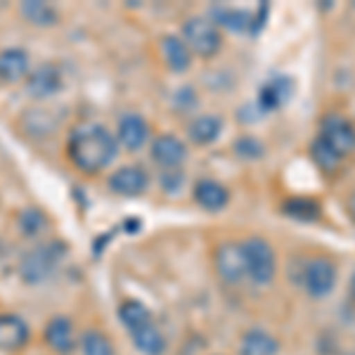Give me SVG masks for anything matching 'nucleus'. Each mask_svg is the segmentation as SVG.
Returning a JSON list of instances; mask_svg holds the SVG:
<instances>
[{
    "label": "nucleus",
    "mask_w": 355,
    "mask_h": 355,
    "mask_svg": "<svg viewBox=\"0 0 355 355\" xmlns=\"http://www.w3.org/2000/svg\"><path fill=\"white\" fill-rule=\"evenodd\" d=\"M69 162L83 173H100L119 154V140L102 123L83 121L73 125L67 140Z\"/></svg>",
    "instance_id": "1"
},
{
    "label": "nucleus",
    "mask_w": 355,
    "mask_h": 355,
    "mask_svg": "<svg viewBox=\"0 0 355 355\" xmlns=\"http://www.w3.org/2000/svg\"><path fill=\"white\" fill-rule=\"evenodd\" d=\"M67 249L62 242H48L41 244L36 249L26 251L24 259L19 263V275L21 279L28 284H38L43 279H48L55 272V268L60 266V261L64 259Z\"/></svg>",
    "instance_id": "2"
},
{
    "label": "nucleus",
    "mask_w": 355,
    "mask_h": 355,
    "mask_svg": "<svg viewBox=\"0 0 355 355\" xmlns=\"http://www.w3.org/2000/svg\"><path fill=\"white\" fill-rule=\"evenodd\" d=\"M180 38L185 41L187 48H190V53L204 57V60L218 55V50L223 45V36H220L218 26L209 19H202V17L187 19L185 24H182Z\"/></svg>",
    "instance_id": "3"
},
{
    "label": "nucleus",
    "mask_w": 355,
    "mask_h": 355,
    "mask_svg": "<svg viewBox=\"0 0 355 355\" xmlns=\"http://www.w3.org/2000/svg\"><path fill=\"white\" fill-rule=\"evenodd\" d=\"M244 251V270L256 284H268L275 277V251L272 246L261 237H249L242 244Z\"/></svg>",
    "instance_id": "4"
},
{
    "label": "nucleus",
    "mask_w": 355,
    "mask_h": 355,
    "mask_svg": "<svg viewBox=\"0 0 355 355\" xmlns=\"http://www.w3.org/2000/svg\"><path fill=\"white\" fill-rule=\"evenodd\" d=\"M320 140H324L334 152H339L343 159L355 150V128L348 119L339 116V114H329L322 119L320 125Z\"/></svg>",
    "instance_id": "5"
},
{
    "label": "nucleus",
    "mask_w": 355,
    "mask_h": 355,
    "mask_svg": "<svg viewBox=\"0 0 355 355\" xmlns=\"http://www.w3.org/2000/svg\"><path fill=\"white\" fill-rule=\"evenodd\" d=\"M336 284V266L329 259H313L306 263L303 268V287L315 299H322V296L331 294Z\"/></svg>",
    "instance_id": "6"
},
{
    "label": "nucleus",
    "mask_w": 355,
    "mask_h": 355,
    "mask_svg": "<svg viewBox=\"0 0 355 355\" xmlns=\"http://www.w3.org/2000/svg\"><path fill=\"white\" fill-rule=\"evenodd\" d=\"M214 263H216V272H218V277L223 279V282L234 284L246 275L242 244H234V242L220 244L218 249H216Z\"/></svg>",
    "instance_id": "7"
},
{
    "label": "nucleus",
    "mask_w": 355,
    "mask_h": 355,
    "mask_svg": "<svg viewBox=\"0 0 355 355\" xmlns=\"http://www.w3.org/2000/svg\"><path fill=\"white\" fill-rule=\"evenodd\" d=\"M147 173L140 168V166H121L110 175L107 185L114 194L119 197H137L147 190Z\"/></svg>",
    "instance_id": "8"
},
{
    "label": "nucleus",
    "mask_w": 355,
    "mask_h": 355,
    "mask_svg": "<svg viewBox=\"0 0 355 355\" xmlns=\"http://www.w3.org/2000/svg\"><path fill=\"white\" fill-rule=\"evenodd\" d=\"M62 88V73L60 69L53 64H41L36 67L26 76V90L36 100H45V97H53L60 93Z\"/></svg>",
    "instance_id": "9"
},
{
    "label": "nucleus",
    "mask_w": 355,
    "mask_h": 355,
    "mask_svg": "<svg viewBox=\"0 0 355 355\" xmlns=\"http://www.w3.org/2000/svg\"><path fill=\"white\" fill-rule=\"evenodd\" d=\"M152 159L162 168H178L187 159V147L175 135H159L152 142Z\"/></svg>",
    "instance_id": "10"
},
{
    "label": "nucleus",
    "mask_w": 355,
    "mask_h": 355,
    "mask_svg": "<svg viewBox=\"0 0 355 355\" xmlns=\"http://www.w3.org/2000/svg\"><path fill=\"white\" fill-rule=\"evenodd\" d=\"M150 137V123L140 116V114H125L119 121V130H116V140L121 142L125 150L135 152L140 150L142 145Z\"/></svg>",
    "instance_id": "11"
},
{
    "label": "nucleus",
    "mask_w": 355,
    "mask_h": 355,
    "mask_svg": "<svg viewBox=\"0 0 355 355\" xmlns=\"http://www.w3.org/2000/svg\"><path fill=\"white\" fill-rule=\"evenodd\" d=\"M28 341V324L19 315H0V351H19Z\"/></svg>",
    "instance_id": "12"
},
{
    "label": "nucleus",
    "mask_w": 355,
    "mask_h": 355,
    "mask_svg": "<svg viewBox=\"0 0 355 355\" xmlns=\"http://www.w3.org/2000/svg\"><path fill=\"white\" fill-rule=\"evenodd\" d=\"M45 343L53 348L55 353H71L76 341H73V324L69 318H53L45 324Z\"/></svg>",
    "instance_id": "13"
},
{
    "label": "nucleus",
    "mask_w": 355,
    "mask_h": 355,
    "mask_svg": "<svg viewBox=\"0 0 355 355\" xmlns=\"http://www.w3.org/2000/svg\"><path fill=\"white\" fill-rule=\"evenodd\" d=\"M28 73V53L21 48H5L0 53V83H17Z\"/></svg>",
    "instance_id": "14"
},
{
    "label": "nucleus",
    "mask_w": 355,
    "mask_h": 355,
    "mask_svg": "<svg viewBox=\"0 0 355 355\" xmlns=\"http://www.w3.org/2000/svg\"><path fill=\"white\" fill-rule=\"evenodd\" d=\"M194 202L206 211H220L230 202V192H227V187L223 182L206 178V180H199L194 185Z\"/></svg>",
    "instance_id": "15"
},
{
    "label": "nucleus",
    "mask_w": 355,
    "mask_h": 355,
    "mask_svg": "<svg viewBox=\"0 0 355 355\" xmlns=\"http://www.w3.org/2000/svg\"><path fill=\"white\" fill-rule=\"evenodd\" d=\"M162 55L171 71H187L192 64L190 48H187L185 41H182L180 36H175V33H168V36L162 38Z\"/></svg>",
    "instance_id": "16"
},
{
    "label": "nucleus",
    "mask_w": 355,
    "mask_h": 355,
    "mask_svg": "<svg viewBox=\"0 0 355 355\" xmlns=\"http://www.w3.org/2000/svg\"><path fill=\"white\" fill-rule=\"evenodd\" d=\"M291 95V81L287 76H272L270 81H266L259 90V105L266 112H272L277 107H282Z\"/></svg>",
    "instance_id": "17"
},
{
    "label": "nucleus",
    "mask_w": 355,
    "mask_h": 355,
    "mask_svg": "<svg viewBox=\"0 0 355 355\" xmlns=\"http://www.w3.org/2000/svg\"><path fill=\"white\" fill-rule=\"evenodd\" d=\"M279 343L266 329H249L239 343V355H277Z\"/></svg>",
    "instance_id": "18"
},
{
    "label": "nucleus",
    "mask_w": 355,
    "mask_h": 355,
    "mask_svg": "<svg viewBox=\"0 0 355 355\" xmlns=\"http://www.w3.org/2000/svg\"><path fill=\"white\" fill-rule=\"evenodd\" d=\"M223 130V121L214 114H204V116H197L190 123L187 133H190V140L197 142V145H211V142L218 140Z\"/></svg>",
    "instance_id": "19"
},
{
    "label": "nucleus",
    "mask_w": 355,
    "mask_h": 355,
    "mask_svg": "<svg viewBox=\"0 0 355 355\" xmlns=\"http://www.w3.org/2000/svg\"><path fill=\"white\" fill-rule=\"evenodd\" d=\"M130 336H133V343H135L137 351L145 353V355H162L166 351V339L154 322L130 331Z\"/></svg>",
    "instance_id": "20"
},
{
    "label": "nucleus",
    "mask_w": 355,
    "mask_h": 355,
    "mask_svg": "<svg viewBox=\"0 0 355 355\" xmlns=\"http://www.w3.org/2000/svg\"><path fill=\"white\" fill-rule=\"evenodd\" d=\"M119 320L128 331H135L145 324H152V313L140 301H123L119 306Z\"/></svg>",
    "instance_id": "21"
},
{
    "label": "nucleus",
    "mask_w": 355,
    "mask_h": 355,
    "mask_svg": "<svg viewBox=\"0 0 355 355\" xmlns=\"http://www.w3.org/2000/svg\"><path fill=\"white\" fill-rule=\"evenodd\" d=\"M21 15L28 24H36V26H53L57 24V12L53 5L43 3V0H26L21 3Z\"/></svg>",
    "instance_id": "22"
},
{
    "label": "nucleus",
    "mask_w": 355,
    "mask_h": 355,
    "mask_svg": "<svg viewBox=\"0 0 355 355\" xmlns=\"http://www.w3.org/2000/svg\"><path fill=\"white\" fill-rule=\"evenodd\" d=\"M282 214H287L289 218L296 220H315L320 218V204L306 197H294L282 204Z\"/></svg>",
    "instance_id": "23"
},
{
    "label": "nucleus",
    "mask_w": 355,
    "mask_h": 355,
    "mask_svg": "<svg viewBox=\"0 0 355 355\" xmlns=\"http://www.w3.org/2000/svg\"><path fill=\"white\" fill-rule=\"evenodd\" d=\"M81 351L83 355H114V346L105 331L88 329L81 336Z\"/></svg>",
    "instance_id": "24"
},
{
    "label": "nucleus",
    "mask_w": 355,
    "mask_h": 355,
    "mask_svg": "<svg viewBox=\"0 0 355 355\" xmlns=\"http://www.w3.org/2000/svg\"><path fill=\"white\" fill-rule=\"evenodd\" d=\"M311 152H313L315 164H318L320 168H324V171H334L336 166H339V164L343 162V157H341V154L331 150V147L327 145V142H324V140H320V137H315V140H313Z\"/></svg>",
    "instance_id": "25"
},
{
    "label": "nucleus",
    "mask_w": 355,
    "mask_h": 355,
    "mask_svg": "<svg viewBox=\"0 0 355 355\" xmlns=\"http://www.w3.org/2000/svg\"><path fill=\"white\" fill-rule=\"evenodd\" d=\"M19 227L26 237H36V234H41L48 227V216L41 209H26L19 216Z\"/></svg>",
    "instance_id": "26"
},
{
    "label": "nucleus",
    "mask_w": 355,
    "mask_h": 355,
    "mask_svg": "<svg viewBox=\"0 0 355 355\" xmlns=\"http://www.w3.org/2000/svg\"><path fill=\"white\" fill-rule=\"evenodd\" d=\"M218 24L232 28V31H242V28L249 26V15L242 12V10H230V8H218L214 10Z\"/></svg>",
    "instance_id": "27"
},
{
    "label": "nucleus",
    "mask_w": 355,
    "mask_h": 355,
    "mask_svg": "<svg viewBox=\"0 0 355 355\" xmlns=\"http://www.w3.org/2000/svg\"><path fill=\"white\" fill-rule=\"evenodd\" d=\"M234 152L244 159H259L263 157V145L259 140H254V137H242V140L234 142Z\"/></svg>",
    "instance_id": "28"
},
{
    "label": "nucleus",
    "mask_w": 355,
    "mask_h": 355,
    "mask_svg": "<svg viewBox=\"0 0 355 355\" xmlns=\"http://www.w3.org/2000/svg\"><path fill=\"white\" fill-rule=\"evenodd\" d=\"M348 209H351V218L355 220V192H353V197H351V202H348Z\"/></svg>",
    "instance_id": "29"
},
{
    "label": "nucleus",
    "mask_w": 355,
    "mask_h": 355,
    "mask_svg": "<svg viewBox=\"0 0 355 355\" xmlns=\"http://www.w3.org/2000/svg\"><path fill=\"white\" fill-rule=\"evenodd\" d=\"M351 299L355 301V272H353V277H351Z\"/></svg>",
    "instance_id": "30"
}]
</instances>
